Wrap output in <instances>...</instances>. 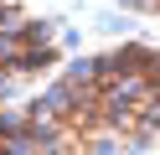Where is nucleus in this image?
Returning a JSON list of instances; mask_svg holds the SVG:
<instances>
[{"label":"nucleus","instance_id":"nucleus-1","mask_svg":"<svg viewBox=\"0 0 160 155\" xmlns=\"http://www.w3.org/2000/svg\"><path fill=\"white\" fill-rule=\"evenodd\" d=\"M52 62V41L11 5V0H0V83L11 88L16 78H31Z\"/></svg>","mask_w":160,"mask_h":155},{"label":"nucleus","instance_id":"nucleus-2","mask_svg":"<svg viewBox=\"0 0 160 155\" xmlns=\"http://www.w3.org/2000/svg\"><path fill=\"white\" fill-rule=\"evenodd\" d=\"M134 5H150V10H160V0H134Z\"/></svg>","mask_w":160,"mask_h":155}]
</instances>
